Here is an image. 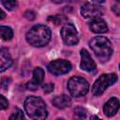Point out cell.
I'll use <instances>...</instances> for the list:
<instances>
[{"label":"cell","instance_id":"6da1fadb","mask_svg":"<svg viewBox=\"0 0 120 120\" xmlns=\"http://www.w3.org/2000/svg\"><path fill=\"white\" fill-rule=\"evenodd\" d=\"M51 30L44 24L34 25L26 33V41L34 47H44L51 40Z\"/></svg>","mask_w":120,"mask_h":120},{"label":"cell","instance_id":"7a4b0ae2","mask_svg":"<svg viewBox=\"0 0 120 120\" xmlns=\"http://www.w3.org/2000/svg\"><path fill=\"white\" fill-rule=\"evenodd\" d=\"M24 110L31 119L42 120L48 115L46 104L39 97H27L24 100Z\"/></svg>","mask_w":120,"mask_h":120},{"label":"cell","instance_id":"3957f363","mask_svg":"<svg viewBox=\"0 0 120 120\" xmlns=\"http://www.w3.org/2000/svg\"><path fill=\"white\" fill-rule=\"evenodd\" d=\"M89 46L92 49L93 52L96 54V56L102 63L107 62L112 54V44L110 40L105 37L98 36L93 38L89 42Z\"/></svg>","mask_w":120,"mask_h":120},{"label":"cell","instance_id":"277c9868","mask_svg":"<svg viewBox=\"0 0 120 120\" xmlns=\"http://www.w3.org/2000/svg\"><path fill=\"white\" fill-rule=\"evenodd\" d=\"M68 89L72 97H82L87 94L89 90V83L82 77H71L68 82Z\"/></svg>","mask_w":120,"mask_h":120},{"label":"cell","instance_id":"5b68a950","mask_svg":"<svg viewBox=\"0 0 120 120\" xmlns=\"http://www.w3.org/2000/svg\"><path fill=\"white\" fill-rule=\"evenodd\" d=\"M117 81V76L114 73L102 74L100 75L93 84L92 93L94 96H100L104 91Z\"/></svg>","mask_w":120,"mask_h":120},{"label":"cell","instance_id":"8992f818","mask_svg":"<svg viewBox=\"0 0 120 120\" xmlns=\"http://www.w3.org/2000/svg\"><path fill=\"white\" fill-rule=\"evenodd\" d=\"M60 34L64 43L68 46L75 45L79 41V35L77 29L72 23H66L65 25H63Z\"/></svg>","mask_w":120,"mask_h":120},{"label":"cell","instance_id":"52a82bcc","mask_svg":"<svg viewBox=\"0 0 120 120\" xmlns=\"http://www.w3.org/2000/svg\"><path fill=\"white\" fill-rule=\"evenodd\" d=\"M70 69H71V64L64 59L53 60L48 65V70L55 76L66 74L69 72Z\"/></svg>","mask_w":120,"mask_h":120},{"label":"cell","instance_id":"ba28073f","mask_svg":"<svg viewBox=\"0 0 120 120\" xmlns=\"http://www.w3.org/2000/svg\"><path fill=\"white\" fill-rule=\"evenodd\" d=\"M81 14L84 18H98L102 15V9L97 5L86 3L81 8Z\"/></svg>","mask_w":120,"mask_h":120},{"label":"cell","instance_id":"9c48e42d","mask_svg":"<svg viewBox=\"0 0 120 120\" xmlns=\"http://www.w3.org/2000/svg\"><path fill=\"white\" fill-rule=\"evenodd\" d=\"M80 67L82 70L87 72H92L96 70V64L88 52L85 49L81 50V64Z\"/></svg>","mask_w":120,"mask_h":120},{"label":"cell","instance_id":"30bf717a","mask_svg":"<svg viewBox=\"0 0 120 120\" xmlns=\"http://www.w3.org/2000/svg\"><path fill=\"white\" fill-rule=\"evenodd\" d=\"M43 80H44V70L38 67L35 68L33 71V79L31 82H28L26 84L27 89L31 91H35L38 88V86L41 84Z\"/></svg>","mask_w":120,"mask_h":120},{"label":"cell","instance_id":"8fae6325","mask_svg":"<svg viewBox=\"0 0 120 120\" xmlns=\"http://www.w3.org/2000/svg\"><path fill=\"white\" fill-rule=\"evenodd\" d=\"M89 28L92 32L97 34H103L108 32V25L101 18H93L89 22Z\"/></svg>","mask_w":120,"mask_h":120},{"label":"cell","instance_id":"7c38bea8","mask_svg":"<svg viewBox=\"0 0 120 120\" xmlns=\"http://www.w3.org/2000/svg\"><path fill=\"white\" fill-rule=\"evenodd\" d=\"M12 65L11 55L7 48L0 49V73L8 69Z\"/></svg>","mask_w":120,"mask_h":120},{"label":"cell","instance_id":"4fadbf2b","mask_svg":"<svg viewBox=\"0 0 120 120\" xmlns=\"http://www.w3.org/2000/svg\"><path fill=\"white\" fill-rule=\"evenodd\" d=\"M119 109V100L117 98H111L104 105L103 107V112L104 113L108 116L111 117L114 115Z\"/></svg>","mask_w":120,"mask_h":120},{"label":"cell","instance_id":"5bb4252c","mask_svg":"<svg viewBox=\"0 0 120 120\" xmlns=\"http://www.w3.org/2000/svg\"><path fill=\"white\" fill-rule=\"evenodd\" d=\"M52 104L58 109H65L71 105V98L67 95H60L52 99Z\"/></svg>","mask_w":120,"mask_h":120},{"label":"cell","instance_id":"9a60e30c","mask_svg":"<svg viewBox=\"0 0 120 120\" xmlns=\"http://www.w3.org/2000/svg\"><path fill=\"white\" fill-rule=\"evenodd\" d=\"M13 37V31L8 26L0 25V38L3 40H10Z\"/></svg>","mask_w":120,"mask_h":120},{"label":"cell","instance_id":"2e32d148","mask_svg":"<svg viewBox=\"0 0 120 120\" xmlns=\"http://www.w3.org/2000/svg\"><path fill=\"white\" fill-rule=\"evenodd\" d=\"M2 4L8 10H13L18 6L17 0H2Z\"/></svg>","mask_w":120,"mask_h":120},{"label":"cell","instance_id":"e0dca14e","mask_svg":"<svg viewBox=\"0 0 120 120\" xmlns=\"http://www.w3.org/2000/svg\"><path fill=\"white\" fill-rule=\"evenodd\" d=\"M74 117L82 119L86 117V110L82 107H77L74 109Z\"/></svg>","mask_w":120,"mask_h":120},{"label":"cell","instance_id":"ac0fdd59","mask_svg":"<svg viewBox=\"0 0 120 120\" xmlns=\"http://www.w3.org/2000/svg\"><path fill=\"white\" fill-rule=\"evenodd\" d=\"M10 82H11V79H10V78H8V77H4V78H2L1 81H0V88H1L2 90L6 91V90L8 88Z\"/></svg>","mask_w":120,"mask_h":120},{"label":"cell","instance_id":"d6986e66","mask_svg":"<svg viewBox=\"0 0 120 120\" xmlns=\"http://www.w3.org/2000/svg\"><path fill=\"white\" fill-rule=\"evenodd\" d=\"M24 115H23V112L22 111H21L20 109H16L13 113L9 116V119H23Z\"/></svg>","mask_w":120,"mask_h":120},{"label":"cell","instance_id":"ffe728a7","mask_svg":"<svg viewBox=\"0 0 120 120\" xmlns=\"http://www.w3.org/2000/svg\"><path fill=\"white\" fill-rule=\"evenodd\" d=\"M8 107V99L4 96L0 95V111L1 110H5Z\"/></svg>","mask_w":120,"mask_h":120},{"label":"cell","instance_id":"44dd1931","mask_svg":"<svg viewBox=\"0 0 120 120\" xmlns=\"http://www.w3.org/2000/svg\"><path fill=\"white\" fill-rule=\"evenodd\" d=\"M53 88H54V85L52 82H48L42 85V90L44 91V93H50L53 90Z\"/></svg>","mask_w":120,"mask_h":120},{"label":"cell","instance_id":"7402d4cb","mask_svg":"<svg viewBox=\"0 0 120 120\" xmlns=\"http://www.w3.org/2000/svg\"><path fill=\"white\" fill-rule=\"evenodd\" d=\"M23 15H24V17H25L27 20H29V21H33V20L36 18V13H35L34 11H32V10H27V11H25Z\"/></svg>","mask_w":120,"mask_h":120},{"label":"cell","instance_id":"603a6c76","mask_svg":"<svg viewBox=\"0 0 120 120\" xmlns=\"http://www.w3.org/2000/svg\"><path fill=\"white\" fill-rule=\"evenodd\" d=\"M48 20L52 21L55 24H61L62 23V17H59V16H51L48 18Z\"/></svg>","mask_w":120,"mask_h":120},{"label":"cell","instance_id":"cb8c5ba5","mask_svg":"<svg viewBox=\"0 0 120 120\" xmlns=\"http://www.w3.org/2000/svg\"><path fill=\"white\" fill-rule=\"evenodd\" d=\"M118 9H119V8H118V6H116V5L112 7V10H113V11L115 12V14H116V15H118V14H119V11H118Z\"/></svg>","mask_w":120,"mask_h":120},{"label":"cell","instance_id":"d4e9b609","mask_svg":"<svg viewBox=\"0 0 120 120\" xmlns=\"http://www.w3.org/2000/svg\"><path fill=\"white\" fill-rule=\"evenodd\" d=\"M5 17H6V13L0 8V20H3Z\"/></svg>","mask_w":120,"mask_h":120},{"label":"cell","instance_id":"484cf974","mask_svg":"<svg viewBox=\"0 0 120 120\" xmlns=\"http://www.w3.org/2000/svg\"><path fill=\"white\" fill-rule=\"evenodd\" d=\"M53 3H55V4H61V3H63L65 0H52Z\"/></svg>","mask_w":120,"mask_h":120},{"label":"cell","instance_id":"4316f807","mask_svg":"<svg viewBox=\"0 0 120 120\" xmlns=\"http://www.w3.org/2000/svg\"><path fill=\"white\" fill-rule=\"evenodd\" d=\"M93 2H95V3H97V4H101V3H103L105 0H92Z\"/></svg>","mask_w":120,"mask_h":120},{"label":"cell","instance_id":"83f0119b","mask_svg":"<svg viewBox=\"0 0 120 120\" xmlns=\"http://www.w3.org/2000/svg\"><path fill=\"white\" fill-rule=\"evenodd\" d=\"M116 1H120V0H116Z\"/></svg>","mask_w":120,"mask_h":120}]
</instances>
